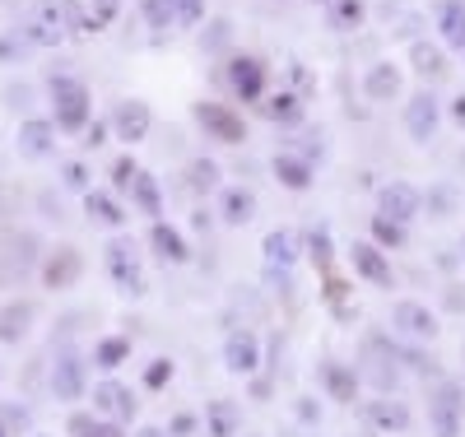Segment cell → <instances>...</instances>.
Instances as JSON below:
<instances>
[{
  "label": "cell",
  "mask_w": 465,
  "mask_h": 437,
  "mask_svg": "<svg viewBox=\"0 0 465 437\" xmlns=\"http://www.w3.org/2000/svg\"><path fill=\"white\" fill-rule=\"evenodd\" d=\"M52 103H56V126L61 131H84L89 122V89L80 79H52Z\"/></svg>",
  "instance_id": "obj_1"
},
{
  "label": "cell",
  "mask_w": 465,
  "mask_h": 437,
  "mask_svg": "<svg viewBox=\"0 0 465 437\" xmlns=\"http://www.w3.org/2000/svg\"><path fill=\"white\" fill-rule=\"evenodd\" d=\"M107 270H112V280H116L122 293H131V298L144 293V270H140V256H135L131 237H112L107 243Z\"/></svg>",
  "instance_id": "obj_2"
},
{
  "label": "cell",
  "mask_w": 465,
  "mask_h": 437,
  "mask_svg": "<svg viewBox=\"0 0 465 437\" xmlns=\"http://www.w3.org/2000/svg\"><path fill=\"white\" fill-rule=\"evenodd\" d=\"M65 0L56 5V0H43V5L33 10V19H28V28H24V37L33 47H56L61 37H65Z\"/></svg>",
  "instance_id": "obj_3"
},
{
  "label": "cell",
  "mask_w": 465,
  "mask_h": 437,
  "mask_svg": "<svg viewBox=\"0 0 465 437\" xmlns=\"http://www.w3.org/2000/svg\"><path fill=\"white\" fill-rule=\"evenodd\" d=\"M196 122L219 140V144H242V116L238 112H228L223 103H196Z\"/></svg>",
  "instance_id": "obj_4"
},
{
  "label": "cell",
  "mask_w": 465,
  "mask_h": 437,
  "mask_svg": "<svg viewBox=\"0 0 465 437\" xmlns=\"http://www.w3.org/2000/svg\"><path fill=\"white\" fill-rule=\"evenodd\" d=\"M429 423H433V437H460V391L451 382L429 401Z\"/></svg>",
  "instance_id": "obj_5"
},
{
  "label": "cell",
  "mask_w": 465,
  "mask_h": 437,
  "mask_svg": "<svg viewBox=\"0 0 465 437\" xmlns=\"http://www.w3.org/2000/svg\"><path fill=\"white\" fill-rule=\"evenodd\" d=\"M94 410L107 414L112 423H126V419H135V395L122 382H103V386H94Z\"/></svg>",
  "instance_id": "obj_6"
},
{
  "label": "cell",
  "mask_w": 465,
  "mask_h": 437,
  "mask_svg": "<svg viewBox=\"0 0 465 437\" xmlns=\"http://www.w3.org/2000/svg\"><path fill=\"white\" fill-rule=\"evenodd\" d=\"M391 322H396V331L401 335H410V340H433L438 335V316L423 307V303H396V312H391Z\"/></svg>",
  "instance_id": "obj_7"
},
{
  "label": "cell",
  "mask_w": 465,
  "mask_h": 437,
  "mask_svg": "<svg viewBox=\"0 0 465 437\" xmlns=\"http://www.w3.org/2000/svg\"><path fill=\"white\" fill-rule=\"evenodd\" d=\"M377 214L396 219V223H410V219L419 214V191H414V186H405V182L381 186V191H377Z\"/></svg>",
  "instance_id": "obj_8"
},
{
  "label": "cell",
  "mask_w": 465,
  "mask_h": 437,
  "mask_svg": "<svg viewBox=\"0 0 465 437\" xmlns=\"http://www.w3.org/2000/svg\"><path fill=\"white\" fill-rule=\"evenodd\" d=\"M52 391H56V401H80L84 395V359L80 353H61L52 363Z\"/></svg>",
  "instance_id": "obj_9"
},
{
  "label": "cell",
  "mask_w": 465,
  "mask_h": 437,
  "mask_svg": "<svg viewBox=\"0 0 465 437\" xmlns=\"http://www.w3.org/2000/svg\"><path fill=\"white\" fill-rule=\"evenodd\" d=\"M405 131L419 140V144H429L433 131H438V98L433 94H414L405 103Z\"/></svg>",
  "instance_id": "obj_10"
},
{
  "label": "cell",
  "mask_w": 465,
  "mask_h": 437,
  "mask_svg": "<svg viewBox=\"0 0 465 437\" xmlns=\"http://www.w3.org/2000/svg\"><path fill=\"white\" fill-rule=\"evenodd\" d=\"M256 363H261V344H256V335H252V331H232L228 344H223V368H228V372H238V377H247V372H256Z\"/></svg>",
  "instance_id": "obj_11"
},
{
  "label": "cell",
  "mask_w": 465,
  "mask_h": 437,
  "mask_svg": "<svg viewBox=\"0 0 465 437\" xmlns=\"http://www.w3.org/2000/svg\"><path fill=\"white\" fill-rule=\"evenodd\" d=\"M149 107L140 103V98H131V103H122L116 107V116H112V126H116V140H126V144H140L144 135H149Z\"/></svg>",
  "instance_id": "obj_12"
},
{
  "label": "cell",
  "mask_w": 465,
  "mask_h": 437,
  "mask_svg": "<svg viewBox=\"0 0 465 437\" xmlns=\"http://www.w3.org/2000/svg\"><path fill=\"white\" fill-rule=\"evenodd\" d=\"M349 261H354V270L363 274L368 284H377V289H391V261H386V256H381L372 243H354Z\"/></svg>",
  "instance_id": "obj_13"
},
{
  "label": "cell",
  "mask_w": 465,
  "mask_h": 437,
  "mask_svg": "<svg viewBox=\"0 0 465 437\" xmlns=\"http://www.w3.org/2000/svg\"><path fill=\"white\" fill-rule=\"evenodd\" d=\"M228 79H232V89L242 94V103H256L261 89H265V65L256 56H238V61H232V70H228Z\"/></svg>",
  "instance_id": "obj_14"
},
{
  "label": "cell",
  "mask_w": 465,
  "mask_h": 437,
  "mask_svg": "<svg viewBox=\"0 0 465 437\" xmlns=\"http://www.w3.org/2000/svg\"><path fill=\"white\" fill-rule=\"evenodd\" d=\"M261 252H265V265H270V270H289V265L298 261V237H293L289 228H275V233H265Z\"/></svg>",
  "instance_id": "obj_15"
},
{
  "label": "cell",
  "mask_w": 465,
  "mask_h": 437,
  "mask_svg": "<svg viewBox=\"0 0 465 437\" xmlns=\"http://www.w3.org/2000/svg\"><path fill=\"white\" fill-rule=\"evenodd\" d=\"M368 423L372 428H381V432H405L410 428V410L401 405V401H386V395H381V401H368Z\"/></svg>",
  "instance_id": "obj_16"
},
{
  "label": "cell",
  "mask_w": 465,
  "mask_h": 437,
  "mask_svg": "<svg viewBox=\"0 0 465 437\" xmlns=\"http://www.w3.org/2000/svg\"><path fill=\"white\" fill-rule=\"evenodd\" d=\"M238 428H242V410L232 401H214L205 410V437H238Z\"/></svg>",
  "instance_id": "obj_17"
},
{
  "label": "cell",
  "mask_w": 465,
  "mask_h": 437,
  "mask_svg": "<svg viewBox=\"0 0 465 437\" xmlns=\"http://www.w3.org/2000/svg\"><path fill=\"white\" fill-rule=\"evenodd\" d=\"M438 28H442V43L465 52V0H442L438 5Z\"/></svg>",
  "instance_id": "obj_18"
},
{
  "label": "cell",
  "mask_w": 465,
  "mask_h": 437,
  "mask_svg": "<svg viewBox=\"0 0 465 437\" xmlns=\"http://www.w3.org/2000/svg\"><path fill=\"white\" fill-rule=\"evenodd\" d=\"M149 243H153V252H159L163 261H173V265H182V261L191 256V252H186V243H182V233H177L173 223H163V219H153Z\"/></svg>",
  "instance_id": "obj_19"
},
{
  "label": "cell",
  "mask_w": 465,
  "mask_h": 437,
  "mask_svg": "<svg viewBox=\"0 0 465 437\" xmlns=\"http://www.w3.org/2000/svg\"><path fill=\"white\" fill-rule=\"evenodd\" d=\"M363 89H368V98H377V103L396 98V94H401V70H396L391 61H377V65L368 70V79H363Z\"/></svg>",
  "instance_id": "obj_20"
},
{
  "label": "cell",
  "mask_w": 465,
  "mask_h": 437,
  "mask_svg": "<svg viewBox=\"0 0 465 437\" xmlns=\"http://www.w3.org/2000/svg\"><path fill=\"white\" fill-rule=\"evenodd\" d=\"M275 177L289 191H307V186H312V164H307V158H293V154H280L275 158Z\"/></svg>",
  "instance_id": "obj_21"
},
{
  "label": "cell",
  "mask_w": 465,
  "mask_h": 437,
  "mask_svg": "<svg viewBox=\"0 0 465 437\" xmlns=\"http://www.w3.org/2000/svg\"><path fill=\"white\" fill-rule=\"evenodd\" d=\"M223 223H232V228H242L252 214H256V195L252 191H242V186H232V191H223Z\"/></svg>",
  "instance_id": "obj_22"
},
{
  "label": "cell",
  "mask_w": 465,
  "mask_h": 437,
  "mask_svg": "<svg viewBox=\"0 0 465 437\" xmlns=\"http://www.w3.org/2000/svg\"><path fill=\"white\" fill-rule=\"evenodd\" d=\"M19 154H28V158L52 154V122H24L19 126Z\"/></svg>",
  "instance_id": "obj_23"
},
{
  "label": "cell",
  "mask_w": 465,
  "mask_h": 437,
  "mask_svg": "<svg viewBox=\"0 0 465 437\" xmlns=\"http://www.w3.org/2000/svg\"><path fill=\"white\" fill-rule=\"evenodd\" d=\"M410 61H414V70H419L423 79H442V74H447V56H442V47H433V43H414V47H410Z\"/></svg>",
  "instance_id": "obj_24"
},
{
  "label": "cell",
  "mask_w": 465,
  "mask_h": 437,
  "mask_svg": "<svg viewBox=\"0 0 465 437\" xmlns=\"http://www.w3.org/2000/svg\"><path fill=\"white\" fill-rule=\"evenodd\" d=\"M28 322H33V307H28V303H10L5 312H0V340H5V344L24 340Z\"/></svg>",
  "instance_id": "obj_25"
},
{
  "label": "cell",
  "mask_w": 465,
  "mask_h": 437,
  "mask_svg": "<svg viewBox=\"0 0 465 437\" xmlns=\"http://www.w3.org/2000/svg\"><path fill=\"white\" fill-rule=\"evenodd\" d=\"M84 214L98 219V223H107V228H122V219H126L122 205H116L112 195H103V191H89V195H84Z\"/></svg>",
  "instance_id": "obj_26"
},
{
  "label": "cell",
  "mask_w": 465,
  "mask_h": 437,
  "mask_svg": "<svg viewBox=\"0 0 465 437\" xmlns=\"http://www.w3.org/2000/svg\"><path fill=\"white\" fill-rule=\"evenodd\" d=\"M74 274H80V256H74L70 247H61V252L47 261V284H52V289H65V284H74Z\"/></svg>",
  "instance_id": "obj_27"
},
{
  "label": "cell",
  "mask_w": 465,
  "mask_h": 437,
  "mask_svg": "<svg viewBox=\"0 0 465 437\" xmlns=\"http://www.w3.org/2000/svg\"><path fill=\"white\" fill-rule=\"evenodd\" d=\"M363 15H368L363 0H331V28L335 33H354L363 24Z\"/></svg>",
  "instance_id": "obj_28"
},
{
  "label": "cell",
  "mask_w": 465,
  "mask_h": 437,
  "mask_svg": "<svg viewBox=\"0 0 465 437\" xmlns=\"http://www.w3.org/2000/svg\"><path fill=\"white\" fill-rule=\"evenodd\" d=\"M322 377H326V386H331V395H335V401H354V386H359V377L349 372V368H340V363H326V368H322Z\"/></svg>",
  "instance_id": "obj_29"
},
{
  "label": "cell",
  "mask_w": 465,
  "mask_h": 437,
  "mask_svg": "<svg viewBox=\"0 0 465 437\" xmlns=\"http://www.w3.org/2000/svg\"><path fill=\"white\" fill-rule=\"evenodd\" d=\"M126 353H131V340L112 335V340H103V344H98L94 363H98V368H122V363H126Z\"/></svg>",
  "instance_id": "obj_30"
},
{
  "label": "cell",
  "mask_w": 465,
  "mask_h": 437,
  "mask_svg": "<svg viewBox=\"0 0 465 437\" xmlns=\"http://www.w3.org/2000/svg\"><path fill=\"white\" fill-rule=\"evenodd\" d=\"M265 116H270V122H298V116H302V103L293 98V94H275V98H270L265 103Z\"/></svg>",
  "instance_id": "obj_31"
},
{
  "label": "cell",
  "mask_w": 465,
  "mask_h": 437,
  "mask_svg": "<svg viewBox=\"0 0 465 437\" xmlns=\"http://www.w3.org/2000/svg\"><path fill=\"white\" fill-rule=\"evenodd\" d=\"M116 10H122V0H89V15H84V33H98L116 19Z\"/></svg>",
  "instance_id": "obj_32"
},
{
  "label": "cell",
  "mask_w": 465,
  "mask_h": 437,
  "mask_svg": "<svg viewBox=\"0 0 465 437\" xmlns=\"http://www.w3.org/2000/svg\"><path fill=\"white\" fill-rule=\"evenodd\" d=\"M372 237L381 247H405V223L386 219V214H372Z\"/></svg>",
  "instance_id": "obj_33"
},
{
  "label": "cell",
  "mask_w": 465,
  "mask_h": 437,
  "mask_svg": "<svg viewBox=\"0 0 465 437\" xmlns=\"http://www.w3.org/2000/svg\"><path fill=\"white\" fill-rule=\"evenodd\" d=\"M168 15L177 28H191V24H201L205 15V0H168Z\"/></svg>",
  "instance_id": "obj_34"
},
{
  "label": "cell",
  "mask_w": 465,
  "mask_h": 437,
  "mask_svg": "<svg viewBox=\"0 0 465 437\" xmlns=\"http://www.w3.org/2000/svg\"><path fill=\"white\" fill-rule=\"evenodd\" d=\"M131 191H135V201H140V210H144V214H163V205H159V186H153V177H144V173H140Z\"/></svg>",
  "instance_id": "obj_35"
},
{
  "label": "cell",
  "mask_w": 465,
  "mask_h": 437,
  "mask_svg": "<svg viewBox=\"0 0 465 437\" xmlns=\"http://www.w3.org/2000/svg\"><path fill=\"white\" fill-rule=\"evenodd\" d=\"M368 359H372V368H368L372 386H377V391H391V386H396V368H386L391 359H377V344H368Z\"/></svg>",
  "instance_id": "obj_36"
},
{
  "label": "cell",
  "mask_w": 465,
  "mask_h": 437,
  "mask_svg": "<svg viewBox=\"0 0 465 437\" xmlns=\"http://www.w3.org/2000/svg\"><path fill=\"white\" fill-rule=\"evenodd\" d=\"M191 186H196V191L219 186V168L210 164V158H196V164H191Z\"/></svg>",
  "instance_id": "obj_37"
},
{
  "label": "cell",
  "mask_w": 465,
  "mask_h": 437,
  "mask_svg": "<svg viewBox=\"0 0 465 437\" xmlns=\"http://www.w3.org/2000/svg\"><path fill=\"white\" fill-rule=\"evenodd\" d=\"M135 177H140L135 158H131V154H126V158H116V168H112V186H116V191H131V186H135Z\"/></svg>",
  "instance_id": "obj_38"
},
{
  "label": "cell",
  "mask_w": 465,
  "mask_h": 437,
  "mask_svg": "<svg viewBox=\"0 0 465 437\" xmlns=\"http://www.w3.org/2000/svg\"><path fill=\"white\" fill-rule=\"evenodd\" d=\"M163 382H173V363H168V359H153V363L144 368V386H153V391H159Z\"/></svg>",
  "instance_id": "obj_39"
},
{
  "label": "cell",
  "mask_w": 465,
  "mask_h": 437,
  "mask_svg": "<svg viewBox=\"0 0 465 437\" xmlns=\"http://www.w3.org/2000/svg\"><path fill=\"white\" fill-rule=\"evenodd\" d=\"M144 15H149V24H153V28H168V24H173L168 0H144Z\"/></svg>",
  "instance_id": "obj_40"
},
{
  "label": "cell",
  "mask_w": 465,
  "mask_h": 437,
  "mask_svg": "<svg viewBox=\"0 0 465 437\" xmlns=\"http://www.w3.org/2000/svg\"><path fill=\"white\" fill-rule=\"evenodd\" d=\"M312 256H317V265H326V261H331V237H326V228H317V233H312Z\"/></svg>",
  "instance_id": "obj_41"
},
{
  "label": "cell",
  "mask_w": 465,
  "mask_h": 437,
  "mask_svg": "<svg viewBox=\"0 0 465 437\" xmlns=\"http://www.w3.org/2000/svg\"><path fill=\"white\" fill-rule=\"evenodd\" d=\"M228 28H232L228 19H214V24H210V37H205V47H223V43H228Z\"/></svg>",
  "instance_id": "obj_42"
},
{
  "label": "cell",
  "mask_w": 465,
  "mask_h": 437,
  "mask_svg": "<svg viewBox=\"0 0 465 437\" xmlns=\"http://www.w3.org/2000/svg\"><path fill=\"white\" fill-rule=\"evenodd\" d=\"M65 186H74V191H84V186H89V173H84L80 164H65Z\"/></svg>",
  "instance_id": "obj_43"
},
{
  "label": "cell",
  "mask_w": 465,
  "mask_h": 437,
  "mask_svg": "<svg viewBox=\"0 0 465 437\" xmlns=\"http://www.w3.org/2000/svg\"><path fill=\"white\" fill-rule=\"evenodd\" d=\"M84 437H126V432L116 428V423H94V428H89Z\"/></svg>",
  "instance_id": "obj_44"
},
{
  "label": "cell",
  "mask_w": 465,
  "mask_h": 437,
  "mask_svg": "<svg viewBox=\"0 0 465 437\" xmlns=\"http://www.w3.org/2000/svg\"><path fill=\"white\" fill-rule=\"evenodd\" d=\"M103 135H107V126H98V122H94V126H89V135H84V144H94V149H98V144H103Z\"/></svg>",
  "instance_id": "obj_45"
},
{
  "label": "cell",
  "mask_w": 465,
  "mask_h": 437,
  "mask_svg": "<svg viewBox=\"0 0 465 437\" xmlns=\"http://www.w3.org/2000/svg\"><path fill=\"white\" fill-rule=\"evenodd\" d=\"M451 116H456V126H465V94L451 103Z\"/></svg>",
  "instance_id": "obj_46"
},
{
  "label": "cell",
  "mask_w": 465,
  "mask_h": 437,
  "mask_svg": "<svg viewBox=\"0 0 465 437\" xmlns=\"http://www.w3.org/2000/svg\"><path fill=\"white\" fill-rule=\"evenodd\" d=\"M191 428H196V419H191V414H182V419L173 423V432H191Z\"/></svg>",
  "instance_id": "obj_47"
},
{
  "label": "cell",
  "mask_w": 465,
  "mask_h": 437,
  "mask_svg": "<svg viewBox=\"0 0 465 437\" xmlns=\"http://www.w3.org/2000/svg\"><path fill=\"white\" fill-rule=\"evenodd\" d=\"M140 437H163L159 428H140Z\"/></svg>",
  "instance_id": "obj_48"
},
{
  "label": "cell",
  "mask_w": 465,
  "mask_h": 437,
  "mask_svg": "<svg viewBox=\"0 0 465 437\" xmlns=\"http://www.w3.org/2000/svg\"><path fill=\"white\" fill-rule=\"evenodd\" d=\"M312 5H331V0H312Z\"/></svg>",
  "instance_id": "obj_49"
},
{
  "label": "cell",
  "mask_w": 465,
  "mask_h": 437,
  "mask_svg": "<svg viewBox=\"0 0 465 437\" xmlns=\"http://www.w3.org/2000/svg\"><path fill=\"white\" fill-rule=\"evenodd\" d=\"M460 252H465V243H460Z\"/></svg>",
  "instance_id": "obj_50"
},
{
  "label": "cell",
  "mask_w": 465,
  "mask_h": 437,
  "mask_svg": "<svg viewBox=\"0 0 465 437\" xmlns=\"http://www.w3.org/2000/svg\"><path fill=\"white\" fill-rule=\"evenodd\" d=\"M0 437H5V432H0Z\"/></svg>",
  "instance_id": "obj_51"
}]
</instances>
